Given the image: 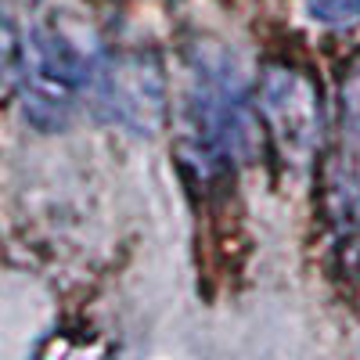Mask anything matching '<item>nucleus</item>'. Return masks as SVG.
<instances>
[{
    "label": "nucleus",
    "instance_id": "f257e3e1",
    "mask_svg": "<svg viewBox=\"0 0 360 360\" xmlns=\"http://www.w3.org/2000/svg\"><path fill=\"white\" fill-rule=\"evenodd\" d=\"M307 8L317 22L328 25H349L360 18V0H307Z\"/></svg>",
    "mask_w": 360,
    "mask_h": 360
}]
</instances>
